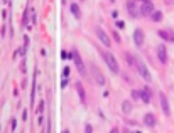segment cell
Returning a JSON list of instances; mask_svg holds the SVG:
<instances>
[{
	"label": "cell",
	"mask_w": 174,
	"mask_h": 133,
	"mask_svg": "<svg viewBox=\"0 0 174 133\" xmlns=\"http://www.w3.org/2000/svg\"><path fill=\"white\" fill-rule=\"evenodd\" d=\"M98 51H100V54H102V57H103L105 64L108 66V69H110L113 74H118V73H120V67H118V62H117L115 56H113L110 51H105V49H100V47H98Z\"/></svg>",
	"instance_id": "1"
},
{
	"label": "cell",
	"mask_w": 174,
	"mask_h": 133,
	"mask_svg": "<svg viewBox=\"0 0 174 133\" xmlns=\"http://www.w3.org/2000/svg\"><path fill=\"white\" fill-rule=\"evenodd\" d=\"M134 69H137L139 76L142 77L145 83H151V81H152V76H151V71L147 69V64H145L139 56H135V66H134Z\"/></svg>",
	"instance_id": "2"
},
{
	"label": "cell",
	"mask_w": 174,
	"mask_h": 133,
	"mask_svg": "<svg viewBox=\"0 0 174 133\" xmlns=\"http://www.w3.org/2000/svg\"><path fill=\"white\" fill-rule=\"evenodd\" d=\"M90 73H91V77H93V81H95L98 86H105V84H106L105 76L102 74V71L98 69V66L95 64V62H91V64H90Z\"/></svg>",
	"instance_id": "3"
},
{
	"label": "cell",
	"mask_w": 174,
	"mask_h": 133,
	"mask_svg": "<svg viewBox=\"0 0 174 133\" xmlns=\"http://www.w3.org/2000/svg\"><path fill=\"white\" fill-rule=\"evenodd\" d=\"M71 52H73V61H75V66H76L78 73L81 74V76H88L86 73V67H85V62L81 61V56H79V52H78V49H71Z\"/></svg>",
	"instance_id": "4"
},
{
	"label": "cell",
	"mask_w": 174,
	"mask_h": 133,
	"mask_svg": "<svg viewBox=\"0 0 174 133\" xmlns=\"http://www.w3.org/2000/svg\"><path fill=\"white\" fill-rule=\"evenodd\" d=\"M95 36L98 37V40L105 46V47H110V44H112V40H110V36L106 34L105 30L102 27H95Z\"/></svg>",
	"instance_id": "5"
},
{
	"label": "cell",
	"mask_w": 174,
	"mask_h": 133,
	"mask_svg": "<svg viewBox=\"0 0 174 133\" xmlns=\"http://www.w3.org/2000/svg\"><path fill=\"white\" fill-rule=\"evenodd\" d=\"M127 10L130 14V17H140V9L137 7V0H127Z\"/></svg>",
	"instance_id": "6"
},
{
	"label": "cell",
	"mask_w": 174,
	"mask_h": 133,
	"mask_svg": "<svg viewBox=\"0 0 174 133\" xmlns=\"http://www.w3.org/2000/svg\"><path fill=\"white\" fill-rule=\"evenodd\" d=\"M144 40H145V34L142 29H135L134 30V44L137 47H142L144 46Z\"/></svg>",
	"instance_id": "7"
},
{
	"label": "cell",
	"mask_w": 174,
	"mask_h": 133,
	"mask_svg": "<svg viewBox=\"0 0 174 133\" xmlns=\"http://www.w3.org/2000/svg\"><path fill=\"white\" fill-rule=\"evenodd\" d=\"M157 36L162 40L174 42V30H171V29H161V30H157Z\"/></svg>",
	"instance_id": "8"
},
{
	"label": "cell",
	"mask_w": 174,
	"mask_h": 133,
	"mask_svg": "<svg viewBox=\"0 0 174 133\" xmlns=\"http://www.w3.org/2000/svg\"><path fill=\"white\" fill-rule=\"evenodd\" d=\"M140 15H151L152 12H154V3L152 2H144V3H140Z\"/></svg>",
	"instance_id": "9"
},
{
	"label": "cell",
	"mask_w": 174,
	"mask_h": 133,
	"mask_svg": "<svg viewBox=\"0 0 174 133\" xmlns=\"http://www.w3.org/2000/svg\"><path fill=\"white\" fill-rule=\"evenodd\" d=\"M159 99H161V108H162V113L166 116L171 114V110H169V101H167V96L164 93H159Z\"/></svg>",
	"instance_id": "10"
},
{
	"label": "cell",
	"mask_w": 174,
	"mask_h": 133,
	"mask_svg": "<svg viewBox=\"0 0 174 133\" xmlns=\"http://www.w3.org/2000/svg\"><path fill=\"white\" fill-rule=\"evenodd\" d=\"M157 57L162 64H167V49H166L164 44H159L157 46Z\"/></svg>",
	"instance_id": "11"
},
{
	"label": "cell",
	"mask_w": 174,
	"mask_h": 133,
	"mask_svg": "<svg viewBox=\"0 0 174 133\" xmlns=\"http://www.w3.org/2000/svg\"><path fill=\"white\" fill-rule=\"evenodd\" d=\"M144 125L145 126H149V128H154L155 125H157V118H155L154 113H145L144 114Z\"/></svg>",
	"instance_id": "12"
},
{
	"label": "cell",
	"mask_w": 174,
	"mask_h": 133,
	"mask_svg": "<svg viewBox=\"0 0 174 133\" xmlns=\"http://www.w3.org/2000/svg\"><path fill=\"white\" fill-rule=\"evenodd\" d=\"M151 98H152V91H151L147 86H145L144 89H140V99L144 101L145 105H147V103H151Z\"/></svg>",
	"instance_id": "13"
},
{
	"label": "cell",
	"mask_w": 174,
	"mask_h": 133,
	"mask_svg": "<svg viewBox=\"0 0 174 133\" xmlns=\"http://www.w3.org/2000/svg\"><path fill=\"white\" fill-rule=\"evenodd\" d=\"M75 88H76L78 96H79L81 103L85 105V103H86V93H85V88H83V84H81V83H76V84H75Z\"/></svg>",
	"instance_id": "14"
},
{
	"label": "cell",
	"mask_w": 174,
	"mask_h": 133,
	"mask_svg": "<svg viewBox=\"0 0 174 133\" xmlns=\"http://www.w3.org/2000/svg\"><path fill=\"white\" fill-rule=\"evenodd\" d=\"M69 10H71V14H73V17H75V19H81V9H79V5H78V3L71 2V3H69Z\"/></svg>",
	"instance_id": "15"
},
{
	"label": "cell",
	"mask_w": 174,
	"mask_h": 133,
	"mask_svg": "<svg viewBox=\"0 0 174 133\" xmlns=\"http://www.w3.org/2000/svg\"><path fill=\"white\" fill-rule=\"evenodd\" d=\"M122 113H124V114H130V113H132V103H130L128 99H125V101L122 103Z\"/></svg>",
	"instance_id": "16"
},
{
	"label": "cell",
	"mask_w": 174,
	"mask_h": 133,
	"mask_svg": "<svg viewBox=\"0 0 174 133\" xmlns=\"http://www.w3.org/2000/svg\"><path fill=\"white\" fill-rule=\"evenodd\" d=\"M149 17H151V20H152V22H161L164 15H162V12H161V10H154V12H152Z\"/></svg>",
	"instance_id": "17"
},
{
	"label": "cell",
	"mask_w": 174,
	"mask_h": 133,
	"mask_svg": "<svg viewBox=\"0 0 174 133\" xmlns=\"http://www.w3.org/2000/svg\"><path fill=\"white\" fill-rule=\"evenodd\" d=\"M124 57H125V61H127V64L128 66H135V56H132L130 52H124Z\"/></svg>",
	"instance_id": "18"
},
{
	"label": "cell",
	"mask_w": 174,
	"mask_h": 133,
	"mask_svg": "<svg viewBox=\"0 0 174 133\" xmlns=\"http://www.w3.org/2000/svg\"><path fill=\"white\" fill-rule=\"evenodd\" d=\"M34 99H36V79L32 81V89H30V103L34 105Z\"/></svg>",
	"instance_id": "19"
},
{
	"label": "cell",
	"mask_w": 174,
	"mask_h": 133,
	"mask_svg": "<svg viewBox=\"0 0 174 133\" xmlns=\"http://www.w3.org/2000/svg\"><path fill=\"white\" fill-rule=\"evenodd\" d=\"M61 59H73V52H68V51H61Z\"/></svg>",
	"instance_id": "20"
},
{
	"label": "cell",
	"mask_w": 174,
	"mask_h": 133,
	"mask_svg": "<svg viewBox=\"0 0 174 133\" xmlns=\"http://www.w3.org/2000/svg\"><path fill=\"white\" fill-rule=\"evenodd\" d=\"M69 74H71V67H69V66H64V67H63V73H61V76H63V77H69Z\"/></svg>",
	"instance_id": "21"
},
{
	"label": "cell",
	"mask_w": 174,
	"mask_h": 133,
	"mask_svg": "<svg viewBox=\"0 0 174 133\" xmlns=\"http://www.w3.org/2000/svg\"><path fill=\"white\" fill-rule=\"evenodd\" d=\"M44 108H46V103H44V101L41 99V101H39V103H37V110H36V111H37L39 114H41V113H42V111H44Z\"/></svg>",
	"instance_id": "22"
},
{
	"label": "cell",
	"mask_w": 174,
	"mask_h": 133,
	"mask_svg": "<svg viewBox=\"0 0 174 133\" xmlns=\"http://www.w3.org/2000/svg\"><path fill=\"white\" fill-rule=\"evenodd\" d=\"M132 99H140V89H132Z\"/></svg>",
	"instance_id": "23"
},
{
	"label": "cell",
	"mask_w": 174,
	"mask_h": 133,
	"mask_svg": "<svg viewBox=\"0 0 174 133\" xmlns=\"http://www.w3.org/2000/svg\"><path fill=\"white\" fill-rule=\"evenodd\" d=\"M115 27L117 29H125V22H124V20H117V22H115Z\"/></svg>",
	"instance_id": "24"
},
{
	"label": "cell",
	"mask_w": 174,
	"mask_h": 133,
	"mask_svg": "<svg viewBox=\"0 0 174 133\" xmlns=\"http://www.w3.org/2000/svg\"><path fill=\"white\" fill-rule=\"evenodd\" d=\"M68 83H69V77H63V79H61V88L64 89V88L68 86Z\"/></svg>",
	"instance_id": "25"
},
{
	"label": "cell",
	"mask_w": 174,
	"mask_h": 133,
	"mask_svg": "<svg viewBox=\"0 0 174 133\" xmlns=\"http://www.w3.org/2000/svg\"><path fill=\"white\" fill-rule=\"evenodd\" d=\"M112 37L115 39V42H122V39H120V36H118V34H117L115 30H112Z\"/></svg>",
	"instance_id": "26"
},
{
	"label": "cell",
	"mask_w": 174,
	"mask_h": 133,
	"mask_svg": "<svg viewBox=\"0 0 174 133\" xmlns=\"http://www.w3.org/2000/svg\"><path fill=\"white\" fill-rule=\"evenodd\" d=\"M85 133H93V126H91L90 123L85 125Z\"/></svg>",
	"instance_id": "27"
},
{
	"label": "cell",
	"mask_w": 174,
	"mask_h": 133,
	"mask_svg": "<svg viewBox=\"0 0 174 133\" xmlns=\"http://www.w3.org/2000/svg\"><path fill=\"white\" fill-rule=\"evenodd\" d=\"M26 69H27V67H26V61L22 59V64H20V71H22V73H26Z\"/></svg>",
	"instance_id": "28"
},
{
	"label": "cell",
	"mask_w": 174,
	"mask_h": 133,
	"mask_svg": "<svg viewBox=\"0 0 174 133\" xmlns=\"http://www.w3.org/2000/svg\"><path fill=\"white\" fill-rule=\"evenodd\" d=\"M15 128H17V120H12V132H15Z\"/></svg>",
	"instance_id": "29"
},
{
	"label": "cell",
	"mask_w": 174,
	"mask_h": 133,
	"mask_svg": "<svg viewBox=\"0 0 174 133\" xmlns=\"http://www.w3.org/2000/svg\"><path fill=\"white\" fill-rule=\"evenodd\" d=\"M37 123L41 125V126H44V116H42V114L39 116V121H37Z\"/></svg>",
	"instance_id": "30"
},
{
	"label": "cell",
	"mask_w": 174,
	"mask_h": 133,
	"mask_svg": "<svg viewBox=\"0 0 174 133\" xmlns=\"http://www.w3.org/2000/svg\"><path fill=\"white\" fill-rule=\"evenodd\" d=\"M22 120H24V121L27 120V110H24V113H22Z\"/></svg>",
	"instance_id": "31"
},
{
	"label": "cell",
	"mask_w": 174,
	"mask_h": 133,
	"mask_svg": "<svg viewBox=\"0 0 174 133\" xmlns=\"http://www.w3.org/2000/svg\"><path fill=\"white\" fill-rule=\"evenodd\" d=\"M0 34H2V37L5 36V25H2V29H0Z\"/></svg>",
	"instance_id": "32"
},
{
	"label": "cell",
	"mask_w": 174,
	"mask_h": 133,
	"mask_svg": "<svg viewBox=\"0 0 174 133\" xmlns=\"http://www.w3.org/2000/svg\"><path fill=\"white\" fill-rule=\"evenodd\" d=\"M112 17H113V19H117V17H118V12H117V10H113V12H112Z\"/></svg>",
	"instance_id": "33"
},
{
	"label": "cell",
	"mask_w": 174,
	"mask_h": 133,
	"mask_svg": "<svg viewBox=\"0 0 174 133\" xmlns=\"http://www.w3.org/2000/svg\"><path fill=\"white\" fill-rule=\"evenodd\" d=\"M110 133H118V128H117V126H115V128H112V130H110Z\"/></svg>",
	"instance_id": "34"
},
{
	"label": "cell",
	"mask_w": 174,
	"mask_h": 133,
	"mask_svg": "<svg viewBox=\"0 0 174 133\" xmlns=\"http://www.w3.org/2000/svg\"><path fill=\"white\" fill-rule=\"evenodd\" d=\"M140 3H144V2H152V0H139Z\"/></svg>",
	"instance_id": "35"
},
{
	"label": "cell",
	"mask_w": 174,
	"mask_h": 133,
	"mask_svg": "<svg viewBox=\"0 0 174 133\" xmlns=\"http://www.w3.org/2000/svg\"><path fill=\"white\" fill-rule=\"evenodd\" d=\"M63 133H71V132H69V130H63Z\"/></svg>",
	"instance_id": "36"
},
{
	"label": "cell",
	"mask_w": 174,
	"mask_h": 133,
	"mask_svg": "<svg viewBox=\"0 0 174 133\" xmlns=\"http://www.w3.org/2000/svg\"><path fill=\"white\" fill-rule=\"evenodd\" d=\"M132 133H142V132H132Z\"/></svg>",
	"instance_id": "37"
},
{
	"label": "cell",
	"mask_w": 174,
	"mask_h": 133,
	"mask_svg": "<svg viewBox=\"0 0 174 133\" xmlns=\"http://www.w3.org/2000/svg\"><path fill=\"white\" fill-rule=\"evenodd\" d=\"M110 2H115V0H110Z\"/></svg>",
	"instance_id": "38"
}]
</instances>
